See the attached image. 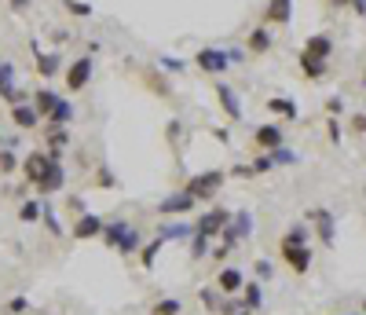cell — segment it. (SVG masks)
<instances>
[{"instance_id":"obj_54","label":"cell","mask_w":366,"mask_h":315,"mask_svg":"<svg viewBox=\"0 0 366 315\" xmlns=\"http://www.w3.org/2000/svg\"><path fill=\"white\" fill-rule=\"evenodd\" d=\"M0 147H8V151H19V136H0Z\"/></svg>"},{"instance_id":"obj_46","label":"cell","mask_w":366,"mask_h":315,"mask_svg":"<svg viewBox=\"0 0 366 315\" xmlns=\"http://www.w3.org/2000/svg\"><path fill=\"white\" fill-rule=\"evenodd\" d=\"M158 70L162 74H183V70H187V62L176 59V56H158Z\"/></svg>"},{"instance_id":"obj_50","label":"cell","mask_w":366,"mask_h":315,"mask_svg":"<svg viewBox=\"0 0 366 315\" xmlns=\"http://www.w3.org/2000/svg\"><path fill=\"white\" fill-rule=\"evenodd\" d=\"M227 56H231V67H234V62H238V67H242V62H250V51H245L242 44H227Z\"/></svg>"},{"instance_id":"obj_17","label":"cell","mask_w":366,"mask_h":315,"mask_svg":"<svg viewBox=\"0 0 366 315\" xmlns=\"http://www.w3.org/2000/svg\"><path fill=\"white\" fill-rule=\"evenodd\" d=\"M33 70H37V77L51 81L55 74L67 70V62H62V51H41V56H33Z\"/></svg>"},{"instance_id":"obj_5","label":"cell","mask_w":366,"mask_h":315,"mask_svg":"<svg viewBox=\"0 0 366 315\" xmlns=\"http://www.w3.org/2000/svg\"><path fill=\"white\" fill-rule=\"evenodd\" d=\"M33 92L19 88V67L11 59H0V99L8 103V107H15V103H30Z\"/></svg>"},{"instance_id":"obj_48","label":"cell","mask_w":366,"mask_h":315,"mask_svg":"<svg viewBox=\"0 0 366 315\" xmlns=\"http://www.w3.org/2000/svg\"><path fill=\"white\" fill-rule=\"evenodd\" d=\"M41 220H44V228H48V231H51V235H55V239H59V235H62V224H59L55 209H51L48 202H44V213H41Z\"/></svg>"},{"instance_id":"obj_26","label":"cell","mask_w":366,"mask_h":315,"mask_svg":"<svg viewBox=\"0 0 366 315\" xmlns=\"http://www.w3.org/2000/svg\"><path fill=\"white\" fill-rule=\"evenodd\" d=\"M62 96H59V92L55 88H37L33 92V96H30V103H33V107H37V114H41L44 117V121H48V114L51 110H55V103H59Z\"/></svg>"},{"instance_id":"obj_38","label":"cell","mask_w":366,"mask_h":315,"mask_svg":"<svg viewBox=\"0 0 366 315\" xmlns=\"http://www.w3.org/2000/svg\"><path fill=\"white\" fill-rule=\"evenodd\" d=\"M183 312V300L180 297H162L150 305V315H180Z\"/></svg>"},{"instance_id":"obj_13","label":"cell","mask_w":366,"mask_h":315,"mask_svg":"<svg viewBox=\"0 0 366 315\" xmlns=\"http://www.w3.org/2000/svg\"><path fill=\"white\" fill-rule=\"evenodd\" d=\"M333 51H337V37H333V33H311L308 41H304V48H300V56L330 62V59H333Z\"/></svg>"},{"instance_id":"obj_58","label":"cell","mask_w":366,"mask_h":315,"mask_svg":"<svg viewBox=\"0 0 366 315\" xmlns=\"http://www.w3.org/2000/svg\"><path fill=\"white\" fill-rule=\"evenodd\" d=\"M351 11H356L359 19H366V0H351Z\"/></svg>"},{"instance_id":"obj_7","label":"cell","mask_w":366,"mask_h":315,"mask_svg":"<svg viewBox=\"0 0 366 315\" xmlns=\"http://www.w3.org/2000/svg\"><path fill=\"white\" fill-rule=\"evenodd\" d=\"M62 77H67V88L77 96V92H85L92 85V77H96V59H92V56H77L73 62H67Z\"/></svg>"},{"instance_id":"obj_39","label":"cell","mask_w":366,"mask_h":315,"mask_svg":"<svg viewBox=\"0 0 366 315\" xmlns=\"http://www.w3.org/2000/svg\"><path fill=\"white\" fill-rule=\"evenodd\" d=\"M271 158H274V169H293V165H300V154L290 151V147H274Z\"/></svg>"},{"instance_id":"obj_16","label":"cell","mask_w":366,"mask_h":315,"mask_svg":"<svg viewBox=\"0 0 366 315\" xmlns=\"http://www.w3.org/2000/svg\"><path fill=\"white\" fill-rule=\"evenodd\" d=\"M242 286H245V271H242V268H231V264H224V268L216 271V290L224 293V297L242 293Z\"/></svg>"},{"instance_id":"obj_9","label":"cell","mask_w":366,"mask_h":315,"mask_svg":"<svg viewBox=\"0 0 366 315\" xmlns=\"http://www.w3.org/2000/svg\"><path fill=\"white\" fill-rule=\"evenodd\" d=\"M213 96H216V103H220V110H224L227 121H242V117H245L242 96H238V92H234L227 81H224V77H220V81L213 85Z\"/></svg>"},{"instance_id":"obj_41","label":"cell","mask_w":366,"mask_h":315,"mask_svg":"<svg viewBox=\"0 0 366 315\" xmlns=\"http://www.w3.org/2000/svg\"><path fill=\"white\" fill-rule=\"evenodd\" d=\"M345 133H348V128L341 125V117H330V121H326V139H330L333 147H341V143H345Z\"/></svg>"},{"instance_id":"obj_23","label":"cell","mask_w":366,"mask_h":315,"mask_svg":"<svg viewBox=\"0 0 366 315\" xmlns=\"http://www.w3.org/2000/svg\"><path fill=\"white\" fill-rule=\"evenodd\" d=\"M264 107H268L274 117H279V121H297V117H300V107H297L290 96H271Z\"/></svg>"},{"instance_id":"obj_3","label":"cell","mask_w":366,"mask_h":315,"mask_svg":"<svg viewBox=\"0 0 366 315\" xmlns=\"http://www.w3.org/2000/svg\"><path fill=\"white\" fill-rule=\"evenodd\" d=\"M194 70L205 74V77H213V81H220V77L231 70L227 48H220V44H202L198 51H194Z\"/></svg>"},{"instance_id":"obj_63","label":"cell","mask_w":366,"mask_h":315,"mask_svg":"<svg viewBox=\"0 0 366 315\" xmlns=\"http://www.w3.org/2000/svg\"><path fill=\"white\" fill-rule=\"evenodd\" d=\"M238 315H250V312H238Z\"/></svg>"},{"instance_id":"obj_51","label":"cell","mask_w":366,"mask_h":315,"mask_svg":"<svg viewBox=\"0 0 366 315\" xmlns=\"http://www.w3.org/2000/svg\"><path fill=\"white\" fill-rule=\"evenodd\" d=\"M227 176H238V180H250V176H253V165H250V162H234Z\"/></svg>"},{"instance_id":"obj_28","label":"cell","mask_w":366,"mask_h":315,"mask_svg":"<svg viewBox=\"0 0 366 315\" xmlns=\"http://www.w3.org/2000/svg\"><path fill=\"white\" fill-rule=\"evenodd\" d=\"M143 81H147V88H150V92H158L162 99H173V85L165 81V74H162V70L143 67Z\"/></svg>"},{"instance_id":"obj_21","label":"cell","mask_w":366,"mask_h":315,"mask_svg":"<svg viewBox=\"0 0 366 315\" xmlns=\"http://www.w3.org/2000/svg\"><path fill=\"white\" fill-rule=\"evenodd\" d=\"M297 67H300V77H304L308 85H319L330 77V62H322V59H308V56H300L297 59Z\"/></svg>"},{"instance_id":"obj_44","label":"cell","mask_w":366,"mask_h":315,"mask_svg":"<svg viewBox=\"0 0 366 315\" xmlns=\"http://www.w3.org/2000/svg\"><path fill=\"white\" fill-rule=\"evenodd\" d=\"M250 165H253V176H264V173H271V169H274V158H271V151H260Z\"/></svg>"},{"instance_id":"obj_60","label":"cell","mask_w":366,"mask_h":315,"mask_svg":"<svg viewBox=\"0 0 366 315\" xmlns=\"http://www.w3.org/2000/svg\"><path fill=\"white\" fill-rule=\"evenodd\" d=\"M359 88L366 92V62H363V67H359Z\"/></svg>"},{"instance_id":"obj_64","label":"cell","mask_w":366,"mask_h":315,"mask_svg":"<svg viewBox=\"0 0 366 315\" xmlns=\"http://www.w3.org/2000/svg\"><path fill=\"white\" fill-rule=\"evenodd\" d=\"M359 315H363V312H359Z\"/></svg>"},{"instance_id":"obj_14","label":"cell","mask_w":366,"mask_h":315,"mask_svg":"<svg viewBox=\"0 0 366 315\" xmlns=\"http://www.w3.org/2000/svg\"><path fill=\"white\" fill-rule=\"evenodd\" d=\"M279 257L286 260V268L293 275H308L311 271V246H279Z\"/></svg>"},{"instance_id":"obj_31","label":"cell","mask_w":366,"mask_h":315,"mask_svg":"<svg viewBox=\"0 0 366 315\" xmlns=\"http://www.w3.org/2000/svg\"><path fill=\"white\" fill-rule=\"evenodd\" d=\"M139 249H143V235H139V228L132 224V228H128V235L121 239V246H117L114 253H121L125 260H132V257H139Z\"/></svg>"},{"instance_id":"obj_42","label":"cell","mask_w":366,"mask_h":315,"mask_svg":"<svg viewBox=\"0 0 366 315\" xmlns=\"http://www.w3.org/2000/svg\"><path fill=\"white\" fill-rule=\"evenodd\" d=\"M22 165V158L15 154V151H8V147H0V173H4V176H11V173H15V169Z\"/></svg>"},{"instance_id":"obj_33","label":"cell","mask_w":366,"mask_h":315,"mask_svg":"<svg viewBox=\"0 0 366 315\" xmlns=\"http://www.w3.org/2000/svg\"><path fill=\"white\" fill-rule=\"evenodd\" d=\"M187 253H191V264H198V260H205L209 253H213V239H205V235L194 231L187 239Z\"/></svg>"},{"instance_id":"obj_10","label":"cell","mask_w":366,"mask_h":315,"mask_svg":"<svg viewBox=\"0 0 366 315\" xmlns=\"http://www.w3.org/2000/svg\"><path fill=\"white\" fill-rule=\"evenodd\" d=\"M242 48L250 51V59H260V56H271L274 51V30L271 26H253L250 33H245V41H242Z\"/></svg>"},{"instance_id":"obj_61","label":"cell","mask_w":366,"mask_h":315,"mask_svg":"<svg viewBox=\"0 0 366 315\" xmlns=\"http://www.w3.org/2000/svg\"><path fill=\"white\" fill-rule=\"evenodd\" d=\"M359 312H363V315H366V297H363V305H359Z\"/></svg>"},{"instance_id":"obj_20","label":"cell","mask_w":366,"mask_h":315,"mask_svg":"<svg viewBox=\"0 0 366 315\" xmlns=\"http://www.w3.org/2000/svg\"><path fill=\"white\" fill-rule=\"evenodd\" d=\"M128 228H132V224H128L125 216H110L107 224H103V235H99L103 246H107V249H117V246H121V239L128 235Z\"/></svg>"},{"instance_id":"obj_34","label":"cell","mask_w":366,"mask_h":315,"mask_svg":"<svg viewBox=\"0 0 366 315\" xmlns=\"http://www.w3.org/2000/svg\"><path fill=\"white\" fill-rule=\"evenodd\" d=\"M59 8L67 11L70 19H77V22H88L92 15H96V8H92L88 0H59Z\"/></svg>"},{"instance_id":"obj_49","label":"cell","mask_w":366,"mask_h":315,"mask_svg":"<svg viewBox=\"0 0 366 315\" xmlns=\"http://www.w3.org/2000/svg\"><path fill=\"white\" fill-rule=\"evenodd\" d=\"M4 308H8V315H26L30 312V297H11Z\"/></svg>"},{"instance_id":"obj_40","label":"cell","mask_w":366,"mask_h":315,"mask_svg":"<svg viewBox=\"0 0 366 315\" xmlns=\"http://www.w3.org/2000/svg\"><path fill=\"white\" fill-rule=\"evenodd\" d=\"M198 300H202V305H205V312H213V315H220V305H224V293H220V290H216V286H213V290H209V286H205V290L198 293Z\"/></svg>"},{"instance_id":"obj_53","label":"cell","mask_w":366,"mask_h":315,"mask_svg":"<svg viewBox=\"0 0 366 315\" xmlns=\"http://www.w3.org/2000/svg\"><path fill=\"white\" fill-rule=\"evenodd\" d=\"M231 253H234V249H231V246H224V242H216V246H213V253H209V257H213V260H227Z\"/></svg>"},{"instance_id":"obj_29","label":"cell","mask_w":366,"mask_h":315,"mask_svg":"<svg viewBox=\"0 0 366 315\" xmlns=\"http://www.w3.org/2000/svg\"><path fill=\"white\" fill-rule=\"evenodd\" d=\"M73 117H77L73 99H59V103H55V110L48 114V125H59V128H67V125H73Z\"/></svg>"},{"instance_id":"obj_43","label":"cell","mask_w":366,"mask_h":315,"mask_svg":"<svg viewBox=\"0 0 366 315\" xmlns=\"http://www.w3.org/2000/svg\"><path fill=\"white\" fill-rule=\"evenodd\" d=\"M322 107H326V114H330V117H345L348 114V99L345 96H326Z\"/></svg>"},{"instance_id":"obj_22","label":"cell","mask_w":366,"mask_h":315,"mask_svg":"<svg viewBox=\"0 0 366 315\" xmlns=\"http://www.w3.org/2000/svg\"><path fill=\"white\" fill-rule=\"evenodd\" d=\"M242 308L250 315L264 308V282H260V279H245V286H242Z\"/></svg>"},{"instance_id":"obj_62","label":"cell","mask_w":366,"mask_h":315,"mask_svg":"<svg viewBox=\"0 0 366 315\" xmlns=\"http://www.w3.org/2000/svg\"><path fill=\"white\" fill-rule=\"evenodd\" d=\"M363 198H366V183H363Z\"/></svg>"},{"instance_id":"obj_35","label":"cell","mask_w":366,"mask_h":315,"mask_svg":"<svg viewBox=\"0 0 366 315\" xmlns=\"http://www.w3.org/2000/svg\"><path fill=\"white\" fill-rule=\"evenodd\" d=\"M44 213V198H22L19 205V224H37Z\"/></svg>"},{"instance_id":"obj_45","label":"cell","mask_w":366,"mask_h":315,"mask_svg":"<svg viewBox=\"0 0 366 315\" xmlns=\"http://www.w3.org/2000/svg\"><path fill=\"white\" fill-rule=\"evenodd\" d=\"M345 128H348L351 136H366V110H351V114H348V125H345Z\"/></svg>"},{"instance_id":"obj_59","label":"cell","mask_w":366,"mask_h":315,"mask_svg":"<svg viewBox=\"0 0 366 315\" xmlns=\"http://www.w3.org/2000/svg\"><path fill=\"white\" fill-rule=\"evenodd\" d=\"M213 139H220V143H231V133H227V128H213Z\"/></svg>"},{"instance_id":"obj_11","label":"cell","mask_w":366,"mask_h":315,"mask_svg":"<svg viewBox=\"0 0 366 315\" xmlns=\"http://www.w3.org/2000/svg\"><path fill=\"white\" fill-rule=\"evenodd\" d=\"M250 143L256 151H274V147H286V128L282 121H268V125H256Z\"/></svg>"},{"instance_id":"obj_52","label":"cell","mask_w":366,"mask_h":315,"mask_svg":"<svg viewBox=\"0 0 366 315\" xmlns=\"http://www.w3.org/2000/svg\"><path fill=\"white\" fill-rule=\"evenodd\" d=\"M30 8H33V0H8V11H15V15H26Z\"/></svg>"},{"instance_id":"obj_27","label":"cell","mask_w":366,"mask_h":315,"mask_svg":"<svg viewBox=\"0 0 366 315\" xmlns=\"http://www.w3.org/2000/svg\"><path fill=\"white\" fill-rule=\"evenodd\" d=\"M70 128H59V125H48L44 128V151H55V154H62V147H70Z\"/></svg>"},{"instance_id":"obj_56","label":"cell","mask_w":366,"mask_h":315,"mask_svg":"<svg viewBox=\"0 0 366 315\" xmlns=\"http://www.w3.org/2000/svg\"><path fill=\"white\" fill-rule=\"evenodd\" d=\"M73 209H77V213H85V202H81V194H70V213H73Z\"/></svg>"},{"instance_id":"obj_15","label":"cell","mask_w":366,"mask_h":315,"mask_svg":"<svg viewBox=\"0 0 366 315\" xmlns=\"http://www.w3.org/2000/svg\"><path fill=\"white\" fill-rule=\"evenodd\" d=\"M103 224H107V220H103L99 213H88V209H85V213L73 220V239H77V242L99 239V235H103Z\"/></svg>"},{"instance_id":"obj_6","label":"cell","mask_w":366,"mask_h":315,"mask_svg":"<svg viewBox=\"0 0 366 315\" xmlns=\"http://www.w3.org/2000/svg\"><path fill=\"white\" fill-rule=\"evenodd\" d=\"M194 209H198V198L180 187V191L165 194V198L158 202V216H162V220H180V216H191Z\"/></svg>"},{"instance_id":"obj_19","label":"cell","mask_w":366,"mask_h":315,"mask_svg":"<svg viewBox=\"0 0 366 315\" xmlns=\"http://www.w3.org/2000/svg\"><path fill=\"white\" fill-rule=\"evenodd\" d=\"M227 231L234 235V239H238V246H242V242H250V239H253V231H256V220H253L250 209H238V213H231Z\"/></svg>"},{"instance_id":"obj_47","label":"cell","mask_w":366,"mask_h":315,"mask_svg":"<svg viewBox=\"0 0 366 315\" xmlns=\"http://www.w3.org/2000/svg\"><path fill=\"white\" fill-rule=\"evenodd\" d=\"M253 275H256L260 282H271V279H274V264H271L268 257H260L256 264H253Z\"/></svg>"},{"instance_id":"obj_57","label":"cell","mask_w":366,"mask_h":315,"mask_svg":"<svg viewBox=\"0 0 366 315\" xmlns=\"http://www.w3.org/2000/svg\"><path fill=\"white\" fill-rule=\"evenodd\" d=\"M11 198H26V183H15V187H8Z\"/></svg>"},{"instance_id":"obj_55","label":"cell","mask_w":366,"mask_h":315,"mask_svg":"<svg viewBox=\"0 0 366 315\" xmlns=\"http://www.w3.org/2000/svg\"><path fill=\"white\" fill-rule=\"evenodd\" d=\"M326 8H330V11H345V8H351V0H326Z\"/></svg>"},{"instance_id":"obj_32","label":"cell","mask_w":366,"mask_h":315,"mask_svg":"<svg viewBox=\"0 0 366 315\" xmlns=\"http://www.w3.org/2000/svg\"><path fill=\"white\" fill-rule=\"evenodd\" d=\"M44 162H48V151H30V154H26L22 158V173H26V180H37V176H41L44 173Z\"/></svg>"},{"instance_id":"obj_36","label":"cell","mask_w":366,"mask_h":315,"mask_svg":"<svg viewBox=\"0 0 366 315\" xmlns=\"http://www.w3.org/2000/svg\"><path fill=\"white\" fill-rule=\"evenodd\" d=\"M183 139H187V125H183L180 117H173V121L165 125V143H168L173 151H180V147H183Z\"/></svg>"},{"instance_id":"obj_8","label":"cell","mask_w":366,"mask_h":315,"mask_svg":"<svg viewBox=\"0 0 366 315\" xmlns=\"http://www.w3.org/2000/svg\"><path fill=\"white\" fill-rule=\"evenodd\" d=\"M231 224V209H224V205H213V209H205V213L194 220V231L198 235H205V239H220L224 235V228Z\"/></svg>"},{"instance_id":"obj_12","label":"cell","mask_w":366,"mask_h":315,"mask_svg":"<svg viewBox=\"0 0 366 315\" xmlns=\"http://www.w3.org/2000/svg\"><path fill=\"white\" fill-rule=\"evenodd\" d=\"M260 22L264 26H279V30H286V26L293 22V0H268L264 11H260Z\"/></svg>"},{"instance_id":"obj_2","label":"cell","mask_w":366,"mask_h":315,"mask_svg":"<svg viewBox=\"0 0 366 315\" xmlns=\"http://www.w3.org/2000/svg\"><path fill=\"white\" fill-rule=\"evenodd\" d=\"M304 224L311 228V235L319 239V246L326 249H337V213L326 205H311L304 213Z\"/></svg>"},{"instance_id":"obj_4","label":"cell","mask_w":366,"mask_h":315,"mask_svg":"<svg viewBox=\"0 0 366 315\" xmlns=\"http://www.w3.org/2000/svg\"><path fill=\"white\" fill-rule=\"evenodd\" d=\"M33 187L41 198H48V194H59L62 187H67V165H62V154L48 151V162H44V173L33 180Z\"/></svg>"},{"instance_id":"obj_1","label":"cell","mask_w":366,"mask_h":315,"mask_svg":"<svg viewBox=\"0 0 366 315\" xmlns=\"http://www.w3.org/2000/svg\"><path fill=\"white\" fill-rule=\"evenodd\" d=\"M224 183H227V169H202V173H191V176H187L183 191L194 194L198 202H213Z\"/></svg>"},{"instance_id":"obj_37","label":"cell","mask_w":366,"mask_h":315,"mask_svg":"<svg viewBox=\"0 0 366 315\" xmlns=\"http://www.w3.org/2000/svg\"><path fill=\"white\" fill-rule=\"evenodd\" d=\"M96 187H99V191H117V187H121V180L114 176V169H110L107 162L96 165Z\"/></svg>"},{"instance_id":"obj_18","label":"cell","mask_w":366,"mask_h":315,"mask_svg":"<svg viewBox=\"0 0 366 315\" xmlns=\"http://www.w3.org/2000/svg\"><path fill=\"white\" fill-rule=\"evenodd\" d=\"M8 110H11V125L22 128V133H30V128H37V125L44 121V117L37 114L33 103H15V107H8Z\"/></svg>"},{"instance_id":"obj_30","label":"cell","mask_w":366,"mask_h":315,"mask_svg":"<svg viewBox=\"0 0 366 315\" xmlns=\"http://www.w3.org/2000/svg\"><path fill=\"white\" fill-rule=\"evenodd\" d=\"M165 246H168V242L162 239V235H154V239H150V242H143V249H139V264H143V268H147V271H150L154 264H158V253H162V249H165Z\"/></svg>"},{"instance_id":"obj_25","label":"cell","mask_w":366,"mask_h":315,"mask_svg":"<svg viewBox=\"0 0 366 315\" xmlns=\"http://www.w3.org/2000/svg\"><path fill=\"white\" fill-rule=\"evenodd\" d=\"M158 235H162L165 242H187L191 235H194V228L183 224V220H165V224H158Z\"/></svg>"},{"instance_id":"obj_24","label":"cell","mask_w":366,"mask_h":315,"mask_svg":"<svg viewBox=\"0 0 366 315\" xmlns=\"http://www.w3.org/2000/svg\"><path fill=\"white\" fill-rule=\"evenodd\" d=\"M311 239H315V235H311V228L304 224V220H297V224L286 228V235L279 239V246H311Z\"/></svg>"}]
</instances>
